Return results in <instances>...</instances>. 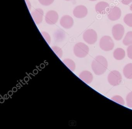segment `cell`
<instances>
[{
	"label": "cell",
	"instance_id": "6da1fadb",
	"mask_svg": "<svg viewBox=\"0 0 132 129\" xmlns=\"http://www.w3.org/2000/svg\"><path fill=\"white\" fill-rule=\"evenodd\" d=\"M108 66L107 60L105 58L101 55L96 56L92 62V69L96 75L103 74L106 71Z\"/></svg>",
	"mask_w": 132,
	"mask_h": 129
},
{
	"label": "cell",
	"instance_id": "7a4b0ae2",
	"mask_svg": "<svg viewBox=\"0 0 132 129\" xmlns=\"http://www.w3.org/2000/svg\"><path fill=\"white\" fill-rule=\"evenodd\" d=\"M73 51L76 56L79 58H83L89 53V48L84 43L78 42L75 45Z\"/></svg>",
	"mask_w": 132,
	"mask_h": 129
},
{
	"label": "cell",
	"instance_id": "3957f363",
	"mask_svg": "<svg viewBox=\"0 0 132 129\" xmlns=\"http://www.w3.org/2000/svg\"><path fill=\"white\" fill-rule=\"evenodd\" d=\"M100 47L103 50L109 51L114 48V43L112 38L109 36H104L100 39Z\"/></svg>",
	"mask_w": 132,
	"mask_h": 129
},
{
	"label": "cell",
	"instance_id": "277c9868",
	"mask_svg": "<svg viewBox=\"0 0 132 129\" xmlns=\"http://www.w3.org/2000/svg\"><path fill=\"white\" fill-rule=\"evenodd\" d=\"M122 80V75L118 71H112L108 75V82L112 86L119 85L121 83Z\"/></svg>",
	"mask_w": 132,
	"mask_h": 129
},
{
	"label": "cell",
	"instance_id": "5b68a950",
	"mask_svg": "<svg viewBox=\"0 0 132 129\" xmlns=\"http://www.w3.org/2000/svg\"><path fill=\"white\" fill-rule=\"evenodd\" d=\"M83 39L88 44H94L97 41V33L94 30H87L83 33Z\"/></svg>",
	"mask_w": 132,
	"mask_h": 129
},
{
	"label": "cell",
	"instance_id": "8992f818",
	"mask_svg": "<svg viewBox=\"0 0 132 129\" xmlns=\"http://www.w3.org/2000/svg\"><path fill=\"white\" fill-rule=\"evenodd\" d=\"M125 30L122 25L117 24L113 26L112 29L113 36L116 40H120L122 38Z\"/></svg>",
	"mask_w": 132,
	"mask_h": 129
},
{
	"label": "cell",
	"instance_id": "52a82bcc",
	"mask_svg": "<svg viewBox=\"0 0 132 129\" xmlns=\"http://www.w3.org/2000/svg\"><path fill=\"white\" fill-rule=\"evenodd\" d=\"M110 5L105 2H100L95 5V10L96 12L100 15H105L110 10Z\"/></svg>",
	"mask_w": 132,
	"mask_h": 129
},
{
	"label": "cell",
	"instance_id": "ba28073f",
	"mask_svg": "<svg viewBox=\"0 0 132 129\" xmlns=\"http://www.w3.org/2000/svg\"><path fill=\"white\" fill-rule=\"evenodd\" d=\"M59 15L57 12L55 11H48L45 16L46 22L49 25L55 24L58 20Z\"/></svg>",
	"mask_w": 132,
	"mask_h": 129
},
{
	"label": "cell",
	"instance_id": "9c48e42d",
	"mask_svg": "<svg viewBox=\"0 0 132 129\" xmlns=\"http://www.w3.org/2000/svg\"><path fill=\"white\" fill-rule=\"evenodd\" d=\"M73 14L74 16L76 18H82L87 15L88 9L84 5H78L74 9Z\"/></svg>",
	"mask_w": 132,
	"mask_h": 129
},
{
	"label": "cell",
	"instance_id": "30bf717a",
	"mask_svg": "<svg viewBox=\"0 0 132 129\" xmlns=\"http://www.w3.org/2000/svg\"><path fill=\"white\" fill-rule=\"evenodd\" d=\"M121 16V10L117 6L110 8L108 14V17L109 19L112 21L118 20L120 18Z\"/></svg>",
	"mask_w": 132,
	"mask_h": 129
},
{
	"label": "cell",
	"instance_id": "8fae6325",
	"mask_svg": "<svg viewBox=\"0 0 132 129\" xmlns=\"http://www.w3.org/2000/svg\"><path fill=\"white\" fill-rule=\"evenodd\" d=\"M60 24L65 28H70L74 25V20L71 16L66 15L61 18Z\"/></svg>",
	"mask_w": 132,
	"mask_h": 129
},
{
	"label": "cell",
	"instance_id": "7c38bea8",
	"mask_svg": "<svg viewBox=\"0 0 132 129\" xmlns=\"http://www.w3.org/2000/svg\"><path fill=\"white\" fill-rule=\"evenodd\" d=\"M44 11L41 9H36L31 12V15L36 24L41 23L43 20Z\"/></svg>",
	"mask_w": 132,
	"mask_h": 129
},
{
	"label": "cell",
	"instance_id": "4fadbf2b",
	"mask_svg": "<svg viewBox=\"0 0 132 129\" xmlns=\"http://www.w3.org/2000/svg\"><path fill=\"white\" fill-rule=\"evenodd\" d=\"M79 77L81 80L87 84H89L93 80V75L90 71H83L79 75Z\"/></svg>",
	"mask_w": 132,
	"mask_h": 129
},
{
	"label": "cell",
	"instance_id": "5bb4252c",
	"mask_svg": "<svg viewBox=\"0 0 132 129\" xmlns=\"http://www.w3.org/2000/svg\"><path fill=\"white\" fill-rule=\"evenodd\" d=\"M113 56L115 59L118 60H122L126 56V53L124 49L121 48H117L114 50Z\"/></svg>",
	"mask_w": 132,
	"mask_h": 129
},
{
	"label": "cell",
	"instance_id": "9a60e30c",
	"mask_svg": "<svg viewBox=\"0 0 132 129\" xmlns=\"http://www.w3.org/2000/svg\"><path fill=\"white\" fill-rule=\"evenodd\" d=\"M123 75L128 79H132V63L127 64L123 68Z\"/></svg>",
	"mask_w": 132,
	"mask_h": 129
},
{
	"label": "cell",
	"instance_id": "2e32d148",
	"mask_svg": "<svg viewBox=\"0 0 132 129\" xmlns=\"http://www.w3.org/2000/svg\"><path fill=\"white\" fill-rule=\"evenodd\" d=\"M123 43L125 46L132 45V31L128 32L123 40Z\"/></svg>",
	"mask_w": 132,
	"mask_h": 129
},
{
	"label": "cell",
	"instance_id": "e0dca14e",
	"mask_svg": "<svg viewBox=\"0 0 132 129\" xmlns=\"http://www.w3.org/2000/svg\"><path fill=\"white\" fill-rule=\"evenodd\" d=\"M63 62L72 71L75 70L76 68L75 63L72 60L67 58L64 60Z\"/></svg>",
	"mask_w": 132,
	"mask_h": 129
},
{
	"label": "cell",
	"instance_id": "ac0fdd59",
	"mask_svg": "<svg viewBox=\"0 0 132 129\" xmlns=\"http://www.w3.org/2000/svg\"><path fill=\"white\" fill-rule=\"evenodd\" d=\"M123 21L128 26L132 27V13L127 14L124 16Z\"/></svg>",
	"mask_w": 132,
	"mask_h": 129
},
{
	"label": "cell",
	"instance_id": "d6986e66",
	"mask_svg": "<svg viewBox=\"0 0 132 129\" xmlns=\"http://www.w3.org/2000/svg\"><path fill=\"white\" fill-rule=\"evenodd\" d=\"M111 99L113 102H116L118 104H120L122 105H124L125 104L124 99L119 95L114 96L112 97Z\"/></svg>",
	"mask_w": 132,
	"mask_h": 129
},
{
	"label": "cell",
	"instance_id": "ffe728a7",
	"mask_svg": "<svg viewBox=\"0 0 132 129\" xmlns=\"http://www.w3.org/2000/svg\"><path fill=\"white\" fill-rule=\"evenodd\" d=\"M52 49L59 58H61L63 54V52L62 49L60 47L57 46H53L52 47Z\"/></svg>",
	"mask_w": 132,
	"mask_h": 129
},
{
	"label": "cell",
	"instance_id": "44dd1931",
	"mask_svg": "<svg viewBox=\"0 0 132 129\" xmlns=\"http://www.w3.org/2000/svg\"><path fill=\"white\" fill-rule=\"evenodd\" d=\"M126 100L127 106L129 108H132V91L127 94Z\"/></svg>",
	"mask_w": 132,
	"mask_h": 129
},
{
	"label": "cell",
	"instance_id": "7402d4cb",
	"mask_svg": "<svg viewBox=\"0 0 132 129\" xmlns=\"http://www.w3.org/2000/svg\"><path fill=\"white\" fill-rule=\"evenodd\" d=\"M41 33L46 42L50 44L51 42V37L49 34L45 32H42Z\"/></svg>",
	"mask_w": 132,
	"mask_h": 129
},
{
	"label": "cell",
	"instance_id": "603a6c76",
	"mask_svg": "<svg viewBox=\"0 0 132 129\" xmlns=\"http://www.w3.org/2000/svg\"><path fill=\"white\" fill-rule=\"evenodd\" d=\"M38 1L43 5L47 6L53 3L54 0H38Z\"/></svg>",
	"mask_w": 132,
	"mask_h": 129
},
{
	"label": "cell",
	"instance_id": "cb8c5ba5",
	"mask_svg": "<svg viewBox=\"0 0 132 129\" xmlns=\"http://www.w3.org/2000/svg\"><path fill=\"white\" fill-rule=\"evenodd\" d=\"M127 54L128 58L132 60V45L129 46L127 47Z\"/></svg>",
	"mask_w": 132,
	"mask_h": 129
},
{
	"label": "cell",
	"instance_id": "d4e9b609",
	"mask_svg": "<svg viewBox=\"0 0 132 129\" xmlns=\"http://www.w3.org/2000/svg\"><path fill=\"white\" fill-rule=\"evenodd\" d=\"M121 1L123 4L127 5L132 2V0H121Z\"/></svg>",
	"mask_w": 132,
	"mask_h": 129
},
{
	"label": "cell",
	"instance_id": "484cf974",
	"mask_svg": "<svg viewBox=\"0 0 132 129\" xmlns=\"http://www.w3.org/2000/svg\"><path fill=\"white\" fill-rule=\"evenodd\" d=\"M130 9L131 11H132V4H131V5H130Z\"/></svg>",
	"mask_w": 132,
	"mask_h": 129
},
{
	"label": "cell",
	"instance_id": "4316f807",
	"mask_svg": "<svg viewBox=\"0 0 132 129\" xmlns=\"http://www.w3.org/2000/svg\"><path fill=\"white\" fill-rule=\"evenodd\" d=\"M90 1H97V0H89Z\"/></svg>",
	"mask_w": 132,
	"mask_h": 129
},
{
	"label": "cell",
	"instance_id": "83f0119b",
	"mask_svg": "<svg viewBox=\"0 0 132 129\" xmlns=\"http://www.w3.org/2000/svg\"><path fill=\"white\" fill-rule=\"evenodd\" d=\"M65 1H71V0H65Z\"/></svg>",
	"mask_w": 132,
	"mask_h": 129
}]
</instances>
